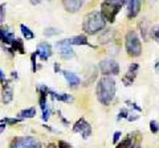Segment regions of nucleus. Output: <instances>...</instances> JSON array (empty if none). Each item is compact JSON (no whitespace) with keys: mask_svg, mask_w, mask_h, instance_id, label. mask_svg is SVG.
<instances>
[{"mask_svg":"<svg viewBox=\"0 0 159 148\" xmlns=\"http://www.w3.org/2000/svg\"><path fill=\"white\" fill-rule=\"evenodd\" d=\"M54 72H56V73H58V72H60V65H58L57 62L54 63Z\"/></svg>","mask_w":159,"mask_h":148,"instance_id":"e433bc0d","label":"nucleus"},{"mask_svg":"<svg viewBox=\"0 0 159 148\" xmlns=\"http://www.w3.org/2000/svg\"><path fill=\"white\" fill-rule=\"evenodd\" d=\"M0 41L7 45H12L15 41V33L8 25H0Z\"/></svg>","mask_w":159,"mask_h":148,"instance_id":"f8f14e48","label":"nucleus"},{"mask_svg":"<svg viewBox=\"0 0 159 148\" xmlns=\"http://www.w3.org/2000/svg\"><path fill=\"white\" fill-rule=\"evenodd\" d=\"M117 86L116 81L111 77L103 76L97 81V89H96V94L98 102L103 106H109L113 102L114 97H116Z\"/></svg>","mask_w":159,"mask_h":148,"instance_id":"f257e3e1","label":"nucleus"},{"mask_svg":"<svg viewBox=\"0 0 159 148\" xmlns=\"http://www.w3.org/2000/svg\"><path fill=\"white\" fill-rule=\"evenodd\" d=\"M138 70H139V65L137 62L130 63V66H129L126 74L122 77V83H123V85H125V86H131L134 83V81H135Z\"/></svg>","mask_w":159,"mask_h":148,"instance_id":"1a4fd4ad","label":"nucleus"},{"mask_svg":"<svg viewBox=\"0 0 159 148\" xmlns=\"http://www.w3.org/2000/svg\"><path fill=\"white\" fill-rule=\"evenodd\" d=\"M121 131H116L114 132V135H113V140H111V143L113 144H118V140H119V137H121Z\"/></svg>","mask_w":159,"mask_h":148,"instance_id":"7c9ffc66","label":"nucleus"},{"mask_svg":"<svg viewBox=\"0 0 159 148\" xmlns=\"http://www.w3.org/2000/svg\"><path fill=\"white\" fill-rule=\"evenodd\" d=\"M34 115H36V108H34V107H29V108H25V110L20 111L17 118H20L21 120H24V119H31V118H33Z\"/></svg>","mask_w":159,"mask_h":148,"instance_id":"a211bd4d","label":"nucleus"},{"mask_svg":"<svg viewBox=\"0 0 159 148\" xmlns=\"http://www.w3.org/2000/svg\"><path fill=\"white\" fill-rule=\"evenodd\" d=\"M68 41H69L70 45H86V46H90V48H96V46L92 45V44L88 41V37L84 36V34H80V36H73L70 38H68Z\"/></svg>","mask_w":159,"mask_h":148,"instance_id":"dca6fc26","label":"nucleus"},{"mask_svg":"<svg viewBox=\"0 0 159 148\" xmlns=\"http://www.w3.org/2000/svg\"><path fill=\"white\" fill-rule=\"evenodd\" d=\"M6 73H4L2 69H0V83H6Z\"/></svg>","mask_w":159,"mask_h":148,"instance_id":"72a5a7b5","label":"nucleus"},{"mask_svg":"<svg viewBox=\"0 0 159 148\" xmlns=\"http://www.w3.org/2000/svg\"><path fill=\"white\" fill-rule=\"evenodd\" d=\"M56 34H60V31L56 28H47L44 31V36L47 37H52V36H56Z\"/></svg>","mask_w":159,"mask_h":148,"instance_id":"a878e982","label":"nucleus"},{"mask_svg":"<svg viewBox=\"0 0 159 148\" xmlns=\"http://www.w3.org/2000/svg\"><path fill=\"white\" fill-rule=\"evenodd\" d=\"M154 69H155V72L159 74V60L157 61V63H155V65H154Z\"/></svg>","mask_w":159,"mask_h":148,"instance_id":"c9c22d12","label":"nucleus"},{"mask_svg":"<svg viewBox=\"0 0 159 148\" xmlns=\"http://www.w3.org/2000/svg\"><path fill=\"white\" fill-rule=\"evenodd\" d=\"M150 36L159 44V24H157V25L150 28Z\"/></svg>","mask_w":159,"mask_h":148,"instance_id":"b1692460","label":"nucleus"},{"mask_svg":"<svg viewBox=\"0 0 159 148\" xmlns=\"http://www.w3.org/2000/svg\"><path fill=\"white\" fill-rule=\"evenodd\" d=\"M11 48H12L13 52H19L20 54L25 53V49H24V41L21 40V38H15V41L12 42Z\"/></svg>","mask_w":159,"mask_h":148,"instance_id":"aec40b11","label":"nucleus"},{"mask_svg":"<svg viewBox=\"0 0 159 148\" xmlns=\"http://www.w3.org/2000/svg\"><path fill=\"white\" fill-rule=\"evenodd\" d=\"M125 48L130 57H139L142 53V44L135 31L130 29L125 37Z\"/></svg>","mask_w":159,"mask_h":148,"instance_id":"20e7f679","label":"nucleus"},{"mask_svg":"<svg viewBox=\"0 0 159 148\" xmlns=\"http://www.w3.org/2000/svg\"><path fill=\"white\" fill-rule=\"evenodd\" d=\"M150 131H151V134H158L159 132V123H158V120H151L150 122Z\"/></svg>","mask_w":159,"mask_h":148,"instance_id":"bb28decb","label":"nucleus"},{"mask_svg":"<svg viewBox=\"0 0 159 148\" xmlns=\"http://www.w3.org/2000/svg\"><path fill=\"white\" fill-rule=\"evenodd\" d=\"M99 70L103 76L111 77V76H118L119 74V65L113 58H105L99 62Z\"/></svg>","mask_w":159,"mask_h":148,"instance_id":"423d86ee","label":"nucleus"},{"mask_svg":"<svg viewBox=\"0 0 159 148\" xmlns=\"http://www.w3.org/2000/svg\"><path fill=\"white\" fill-rule=\"evenodd\" d=\"M21 122V119H20V118H3L2 119V123L3 124H16V123H20Z\"/></svg>","mask_w":159,"mask_h":148,"instance_id":"393cba45","label":"nucleus"},{"mask_svg":"<svg viewBox=\"0 0 159 148\" xmlns=\"http://www.w3.org/2000/svg\"><path fill=\"white\" fill-rule=\"evenodd\" d=\"M73 132H76V134H81L82 139L86 140L92 135V126L89 124V123L84 119V118H81V119H78L76 123H74Z\"/></svg>","mask_w":159,"mask_h":148,"instance_id":"0eeeda50","label":"nucleus"},{"mask_svg":"<svg viewBox=\"0 0 159 148\" xmlns=\"http://www.w3.org/2000/svg\"><path fill=\"white\" fill-rule=\"evenodd\" d=\"M106 27V21L105 19L102 17L101 12L94 11L88 13L85 17H84V23H82V31L85 32V34H90L94 36L98 32H101L102 29H105Z\"/></svg>","mask_w":159,"mask_h":148,"instance_id":"f03ea898","label":"nucleus"},{"mask_svg":"<svg viewBox=\"0 0 159 148\" xmlns=\"http://www.w3.org/2000/svg\"><path fill=\"white\" fill-rule=\"evenodd\" d=\"M62 74H64V77H65L68 85L70 87H77L80 83H81V81H80V77L77 76V74H74L72 72H68V70H64Z\"/></svg>","mask_w":159,"mask_h":148,"instance_id":"f3484780","label":"nucleus"},{"mask_svg":"<svg viewBox=\"0 0 159 148\" xmlns=\"http://www.w3.org/2000/svg\"><path fill=\"white\" fill-rule=\"evenodd\" d=\"M56 46L58 48V53H60V56H61V58H64V60H69V58L74 57V50H73L72 45L69 44L68 38H66V40L57 41Z\"/></svg>","mask_w":159,"mask_h":148,"instance_id":"6e6552de","label":"nucleus"},{"mask_svg":"<svg viewBox=\"0 0 159 148\" xmlns=\"http://www.w3.org/2000/svg\"><path fill=\"white\" fill-rule=\"evenodd\" d=\"M82 6H84L82 0H65V2H62V7L65 8L66 12H70V13L78 12L82 8Z\"/></svg>","mask_w":159,"mask_h":148,"instance_id":"4468645a","label":"nucleus"},{"mask_svg":"<svg viewBox=\"0 0 159 148\" xmlns=\"http://www.w3.org/2000/svg\"><path fill=\"white\" fill-rule=\"evenodd\" d=\"M138 119H139V115H137V114H129V116H127L129 122H134V120H138Z\"/></svg>","mask_w":159,"mask_h":148,"instance_id":"473e14b6","label":"nucleus"},{"mask_svg":"<svg viewBox=\"0 0 159 148\" xmlns=\"http://www.w3.org/2000/svg\"><path fill=\"white\" fill-rule=\"evenodd\" d=\"M48 148H57V146L53 144V143H51V144H48Z\"/></svg>","mask_w":159,"mask_h":148,"instance_id":"58836bf2","label":"nucleus"},{"mask_svg":"<svg viewBox=\"0 0 159 148\" xmlns=\"http://www.w3.org/2000/svg\"><path fill=\"white\" fill-rule=\"evenodd\" d=\"M36 53H32L31 54V62H32V72L36 73L37 72V62H36Z\"/></svg>","mask_w":159,"mask_h":148,"instance_id":"cd10ccee","label":"nucleus"},{"mask_svg":"<svg viewBox=\"0 0 159 148\" xmlns=\"http://www.w3.org/2000/svg\"><path fill=\"white\" fill-rule=\"evenodd\" d=\"M57 148H72V146L69 144V143L64 141V140H60L58 144H57Z\"/></svg>","mask_w":159,"mask_h":148,"instance_id":"2f4dec72","label":"nucleus"},{"mask_svg":"<svg viewBox=\"0 0 159 148\" xmlns=\"http://www.w3.org/2000/svg\"><path fill=\"white\" fill-rule=\"evenodd\" d=\"M131 141H133V139H131V135H130V136L125 137L122 141H119L116 148H131Z\"/></svg>","mask_w":159,"mask_h":148,"instance_id":"5701e85b","label":"nucleus"},{"mask_svg":"<svg viewBox=\"0 0 159 148\" xmlns=\"http://www.w3.org/2000/svg\"><path fill=\"white\" fill-rule=\"evenodd\" d=\"M58 118H60V119H61V122H62L65 126H69V122H68V120L65 119V118H64V116L61 115V112H60V111H58Z\"/></svg>","mask_w":159,"mask_h":148,"instance_id":"f704fd0d","label":"nucleus"},{"mask_svg":"<svg viewBox=\"0 0 159 148\" xmlns=\"http://www.w3.org/2000/svg\"><path fill=\"white\" fill-rule=\"evenodd\" d=\"M113 34H114V32L111 31V29H105L103 33L99 36V42H101V44L110 42L113 40Z\"/></svg>","mask_w":159,"mask_h":148,"instance_id":"412c9836","label":"nucleus"},{"mask_svg":"<svg viewBox=\"0 0 159 148\" xmlns=\"http://www.w3.org/2000/svg\"><path fill=\"white\" fill-rule=\"evenodd\" d=\"M129 114H130V112H129V111L126 110V108H122V110L119 111V114H118V118H117V119L119 120V119H122V118H123V119H127Z\"/></svg>","mask_w":159,"mask_h":148,"instance_id":"c85d7f7f","label":"nucleus"},{"mask_svg":"<svg viewBox=\"0 0 159 148\" xmlns=\"http://www.w3.org/2000/svg\"><path fill=\"white\" fill-rule=\"evenodd\" d=\"M36 56L40 58L41 61H47L48 58H51V56H52V53H53V50H52V45L49 42H40L39 45H37V48H36Z\"/></svg>","mask_w":159,"mask_h":148,"instance_id":"9d476101","label":"nucleus"},{"mask_svg":"<svg viewBox=\"0 0 159 148\" xmlns=\"http://www.w3.org/2000/svg\"><path fill=\"white\" fill-rule=\"evenodd\" d=\"M125 6V2L122 0H106V2L101 3V15L105 19V21L114 23L116 21L117 15L122 9V7Z\"/></svg>","mask_w":159,"mask_h":148,"instance_id":"7ed1b4c3","label":"nucleus"},{"mask_svg":"<svg viewBox=\"0 0 159 148\" xmlns=\"http://www.w3.org/2000/svg\"><path fill=\"white\" fill-rule=\"evenodd\" d=\"M4 19H6V4H0V23H3Z\"/></svg>","mask_w":159,"mask_h":148,"instance_id":"c756f323","label":"nucleus"},{"mask_svg":"<svg viewBox=\"0 0 159 148\" xmlns=\"http://www.w3.org/2000/svg\"><path fill=\"white\" fill-rule=\"evenodd\" d=\"M7 126L6 124H3V123H2V124H0V134H2V132H3V130H4V128H6Z\"/></svg>","mask_w":159,"mask_h":148,"instance_id":"4c0bfd02","label":"nucleus"},{"mask_svg":"<svg viewBox=\"0 0 159 148\" xmlns=\"http://www.w3.org/2000/svg\"><path fill=\"white\" fill-rule=\"evenodd\" d=\"M139 31H141V36L143 38V41L148 40V33H150V29H148V23L146 20H142L139 23Z\"/></svg>","mask_w":159,"mask_h":148,"instance_id":"6ab92c4d","label":"nucleus"},{"mask_svg":"<svg viewBox=\"0 0 159 148\" xmlns=\"http://www.w3.org/2000/svg\"><path fill=\"white\" fill-rule=\"evenodd\" d=\"M131 148H141V147H137V146H135V147H131Z\"/></svg>","mask_w":159,"mask_h":148,"instance_id":"ea45409f","label":"nucleus"},{"mask_svg":"<svg viewBox=\"0 0 159 148\" xmlns=\"http://www.w3.org/2000/svg\"><path fill=\"white\" fill-rule=\"evenodd\" d=\"M48 95H51L54 101H60V102H65V103H69V102H73V97L70 94H66V93H56L48 89Z\"/></svg>","mask_w":159,"mask_h":148,"instance_id":"2eb2a0df","label":"nucleus"},{"mask_svg":"<svg viewBox=\"0 0 159 148\" xmlns=\"http://www.w3.org/2000/svg\"><path fill=\"white\" fill-rule=\"evenodd\" d=\"M2 99L6 105L12 102V99H13V83H12V81H6V83H3Z\"/></svg>","mask_w":159,"mask_h":148,"instance_id":"ddd939ff","label":"nucleus"},{"mask_svg":"<svg viewBox=\"0 0 159 148\" xmlns=\"http://www.w3.org/2000/svg\"><path fill=\"white\" fill-rule=\"evenodd\" d=\"M11 148H43L41 143L32 136H21L13 139Z\"/></svg>","mask_w":159,"mask_h":148,"instance_id":"39448f33","label":"nucleus"},{"mask_svg":"<svg viewBox=\"0 0 159 148\" xmlns=\"http://www.w3.org/2000/svg\"><path fill=\"white\" fill-rule=\"evenodd\" d=\"M20 29H21V34L24 38H27V40H33L34 38V33L31 31V28H28L25 24H21L20 25Z\"/></svg>","mask_w":159,"mask_h":148,"instance_id":"4be33fe9","label":"nucleus"},{"mask_svg":"<svg viewBox=\"0 0 159 148\" xmlns=\"http://www.w3.org/2000/svg\"><path fill=\"white\" fill-rule=\"evenodd\" d=\"M125 6L127 7L126 9V16L127 19H134L138 16L139 11H141V7H142V2L139 0H130V2H125Z\"/></svg>","mask_w":159,"mask_h":148,"instance_id":"9b49d317","label":"nucleus"}]
</instances>
